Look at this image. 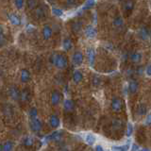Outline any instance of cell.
<instances>
[{"label":"cell","mask_w":151,"mask_h":151,"mask_svg":"<svg viewBox=\"0 0 151 151\" xmlns=\"http://www.w3.org/2000/svg\"><path fill=\"white\" fill-rule=\"evenodd\" d=\"M52 63H53L58 69H64L68 64V60L64 55L61 54H54L52 56Z\"/></svg>","instance_id":"6da1fadb"},{"label":"cell","mask_w":151,"mask_h":151,"mask_svg":"<svg viewBox=\"0 0 151 151\" xmlns=\"http://www.w3.org/2000/svg\"><path fill=\"white\" fill-rule=\"evenodd\" d=\"M29 125H30V129H32V131H34V132L40 131L42 129V122L38 119L37 117L36 118H31Z\"/></svg>","instance_id":"7a4b0ae2"},{"label":"cell","mask_w":151,"mask_h":151,"mask_svg":"<svg viewBox=\"0 0 151 151\" xmlns=\"http://www.w3.org/2000/svg\"><path fill=\"white\" fill-rule=\"evenodd\" d=\"M96 34H97L96 28L93 26H87L84 30V35L86 36L88 39H93V38L96 37Z\"/></svg>","instance_id":"3957f363"},{"label":"cell","mask_w":151,"mask_h":151,"mask_svg":"<svg viewBox=\"0 0 151 151\" xmlns=\"http://www.w3.org/2000/svg\"><path fill=\"white\" fill-rule=\"evenodd\" d=\"M111 107L113 111H115V112L120 111L122 110V100L118 97H114L111 100Z\"/></svg>","instance_id":"277c9868"},{"label":"cell","mask_w":151,"mask_h":151,"mask_svg":"<svg viewBox=\"0 0 151 151\" xmlns=\"http://www.w3.org/2000/svg\"><path fill=\"white\" fill-rule=\"evenodd\" d=\"M83 54L81 53V52H76V53L73 55L72 57V61H73V63L76 65V66H79V65H81L83 63Z\"/></svg>","instance_id":"5b68a950"},{"label":"cell","mask_w":151,"mask_h":151,"mask_svg":"<svg viewBox=\"0 0 151 151\" xmlns=\"http://www.w3.org/2000/svg\"><path fill=\"white\" fill-rule=\"evenodd\" d=\"M7 16H8L9 21L11 22L12 25H13V26H20L21 25V23H22L21 18L19 17L17 14H15V13H9Z\"/></svg>","instance_id":"8992f818"},{"label":"cell","mask_w":151,"mask_h":151,"mask_svg":"<svg viewBox=\"0 0 151 151\" xmlns=\"http://www.w3.org/2000/svg\"><path fill=\"white\" fill-rule=\"evenodd\" d=\"M9 96L13 99V100H18V99H20L21 92L19 91L17 87L12 86L9 90Z\"/></svg>","instance_id":"52a82bcc"},{"label":"cell","mask_w":151,"mask_h":151,"mask_svg":"<svg viewBox=\"0 0 151 151\" xmlns=\"http://www.w3.org/2000/svg\"><path fill=\"white\" fill-rule=\"evenodd\" d=\"M52 33H53V30H52L50 26L45 25L44 27H42V37H44L45 40H49L52 36Z\"/></svg>","instance_id":"ba28073f"},{"label":"cell","mask_w":151,"mask_h":151,"mask_svg":"<svg viewBox=\"0 0 151 151\" xmlns=\"http://www.w3.org/2000/svg\"><path fill=\"white\" fill-rule=\"evenodd\" d=\"M49 124L51 126L52 129H58L60 125V118L57 116L56 114H52L49 118Z\"/></svg>","instance_id":"9c48e42d"},{"label":"cell","mask_w":151,"mask_h":151,"mask_svg":"<svg viewBox=\"0 0 151 151\" xmlns=\"http://www.w3.org/2000/svg\"><path fill=\"white\" fill-rule=\"evenodd\" d=\"M138 36L140 37V39H142L143 41H146L150 36V33L148 31V29L145 27H141L139 31H138Z\"/></svg>","instance_id":"30bf717a"},{"label":"cell","mask_w":151,"mask_h":151,"mask_svg":"<svg viewBox=\"0 0 151 151\" xmlns=\"http://www.w3.org/2000/svg\"><path fill=\"white\" fill-rule=\"evenodd\" d=\"M60 93L58 92V91H54L53 93H51V104L53 106H57V105H59V103L60 102Z\"/></svg>","instance_id":"8fae6325"},{"label":"cell","mask_w":151,"mask_h":151,"mask_svg":"<svg viewBox=\"0 0 151 151\" xmlns=\"http://www.w3.org/2000/svg\"><path fill=\"white\" fill-rule=\"evenodd\" d=\"M30 73L29 71L27 69H22L21 70V75H20V78H21V81L24 82V83H27L30 80Z\"/></svg>","instance_id":"7c38bea8"},{"label":"cell","mask_w":151,"mask_h":151,"mask_svg":"<svg viewBox=\"0 0 151 151\" xmlns=\"http://www.w3.org/2000/svg\"><path fill=\"white\" fill-rule=\"evenodd\" d=\"M138 89H139L138 82H137L136 80H134V79L130 80L129 83V93H131V94L136 93L137 91H138Z\"/></svg>","instance_id":"4fadbf2b"},{"label":"cell","mask_w":151,"mask_h":151,"mask_svg":"<svg viewBox=\"0 0 151 151\" xmlns=\"http://www.w3.org/2000/svg\"><path fill=\"white\" fill-rule=\"evenodd\" d=\"M87 57H88V60L89 63L91 66L94 64V61H96V51L93 48H89L87 50Z\"/></svg>","instance_id":"5bb4252c"},{"label":"cell","mask_w":151,"mask_h":151,"mask_svg":"<svg viewBox=\"0 0 151 151\" xmlns=\"http://www.w3.org/2000/svg\"><path fill=\"white\" fill-rule=\"evenodd\" d=\"M142 58L143 56L140 53V52H132V53L129 55V60L134 63H138L142 60Z\"/></svg>","instance_id":"9a60e30c"},{"label":"cell","mask_w":151,"mask_h":151,"mask_svg":"<svg viewBox=\"0 0 151 151\" xmlns=\"http://www.w3.org/2000/svg\"><path fill=\"white\" fill-rule=\"evenodd\" d=\"M63 108L65 111H72L75 108V104L71 99H65L63 102Z\"/></svg>","instance_id":"2e32d148"},{"label":"cell","mask_w":151,"mask_h":151,"mask_svg":"<svg viewBox=\"0 0 151 151\" xmlns=\"http://www.w3.org/2000/svg\"><path fill=\"white\" fill-rule=\"evenodd\" d=\"M85 143H86L87 145H93L94 144H96V137L94 136L93 134H91V133H88L85 135Z\"/></svg>","instance_id":"e0dca14e"},{"label":"cell","mask_w":151,"mask_h":151,"mask_svg":"<svg viewBox=\"0 0 151 151\" xmlns=\"http://www.w3.org/2000/svg\"><path fill=\"white\" fill-rule=\"evenodd\" d=\"M83 79V75L82 73L80 72L79 70H77V71H75L74 74H73V80H74V82L75 83H79L81 80Z\"/></svg>","instance_id":"ac0fdd59"},{"label":"cell","mask_w":151,"mask_h":151,"mask_svg":"<svg viewBox=\"0 0 151 151\" xmlns=\"http://www.w3.org/2000/svg\"><path fill=\"white\" fill-rule=\"evenodd\" d=\"M63 49L65 51L71 50V49H72V47H73L72 41H71L69 38H65V39L63 40Z\"/></svg>","instance_id":"d6986e66"},{"label":"cell","mask_w":151,"mask_h":151,"mask_svg":"<svg viewBox=\"0 0 151 151\" xmlns=\"http://www.w3.org/2000/svg\"><path fill=\"white\" fill-rule=\"evenodd\" d=\"M61 133L60 131H54L51 135L48 136V139L53 142H60L61 140Z\"/></svg>","instance_id":"ffe728a7"},{"label":"cell","mask_w":151,"mask_h":151,"mask_svg":"<svg viewBox=\"0 0 151 151\" xmlns=\"http://www.w3.org/2000/svg\"><path fill=\"white\" fill-rule=\"evenodd\" d=\"M146 111H147V108H146L145 104H140V105L138 106V108H137V113L141 116L145 115Z\"/></svg>","instance_id":"44dd1931"},{"label":"cell","mask_w":151,"mask_h":151,"mask_svg":"<svg viewBox=\"0 0 151 151\" xmlns=\"http://www.w3.org/2000/svg\"><path fill=\"white\" fill-rule=\"evenodd\" d=\"M112 25H113V27H122L123 25H124V20H123L122 17L117 16V17H115L114 19H113Z\"/></svg>","instance_id":"7402d4cb"},{"label":"cell","mask_w":151,"mask_h":151,"mask_svg":"<svg viewBox=\"0 0 151 151\" xmlns=\"http://www.w3.org/2000/svg\"><path fill=\"white\" fill-rule=\"evenodd\" d=\"M23 144L26 146H32L33 145H34V139H33L31 136H27L24 138Z\"/></svg>","instance_id":"603a6c76"},{"label":"cell","mask_w":151,"mask_h":151,"mask_svg":"<svg viewBox=\"0 0 151 151\" xmlns=\"http://www.w3.org/2000/svg\"><path fill=\"white\" fill-rule=\"evenodd\" d=\"M45 15V9L42 7H39V8H37L35 9V16L36 18L38 19H40V18H42Z\"/></svg>","instance_id":"cb8c5ba5"},{"label":"cell","mask_w":151,"mask_h":151,"mask_svg":"<svg viewBox=\"0 0 151 151\" xmlns=\"http://www.w3.org/2000/svg\"><path fill=\"white\" fill-rule=\"evenodd\" d=\"M29 97H30V93H29V92L27 91V90H24V91L21 92L20 99L22 101L26 102V101L28 100V99H29Z\"/></svg>","instance_id":"d4e9b609"},{"label":"cell","mask_w":151,"mask_h":151,"mask_svg":"<svg viewBox=\"0 0 151 151\" xmlns=\"http://www.w3.org/2000/svg\"><path fill=\"white\" fill-rule=\"evenodd\" d=\"M124 8L126 11L129 12V11H132L134 8V2L132 1V0H127L125 2V5H124Z\"/></svg>","instance_id":"484cf974"},{"label":"cell","mask_w":151,"mask_h":151,"mask_svg":"<svg viewBox=\"0 0 151 151\" xmlns=\"http://www.w3.org/2000/svg\"><path fill=\"white\" fill-rule=\"evenodd\" d=\"M52 13H53V15L57 16V17H61V16H63V9H60L59 8H53L52 9Z\"/></svg>","instance_id":"4316f807"},{"label":"cell","mask_w":151,"mask_h":151,"mask_svg":"<svg viewBox=\"0 0 151 151\" xmlns=\"http://www.w3.org/2000/svg\"><path fill=\"white\" fill-rule=\"evenodd\" d=\"M13 143L12 141H8L6 142L4 145H3V150L4 151H9V150H12L13 149Z\"/></svg>","instance_id":"83f0119b"},{"label":"cell","mask_w":151,"mask_h":151,"mask_svg":"<svg viewBox=\"0 0 151 151\" xmlns=\"http://www.w3.org/2000/svg\"><path fill=\"white\" fill-rule=\"evenodd\" d=\"M94 4H96V0H86V2H85L83 6V9H92L94 6Z\"/></svg>","instance_id":"f1b7e54d"},{"label":"cell","mask_w":151,"mask_h":151,"mask_svg":"<svg viewBox=\"0 0 151 151\" xmlns=\"http://www.w3.org/2000/svg\"><path fill=\"white\" fill-rule=\"evenodd\" d=\"M81 27H82V24L81 22H75L73 25H72V29L74 32H78L81 30Z\"/></svg>","instance_id":"f546056e"},{"label":"cell","mask_w":151,"mask_h":151,"mask_svg":"<svg viewBox=\"0 0 151 151\" xmlns=\"http://www.w3.org/2000/svg\"><path fill=\"white\" fill-rule=\"evenodd\" d=\"M14 5L17 9H22L24 8V5H25V0H14Z\"/></svg>","instance_id":"4dcf8cb0"},{"label":"cell","mask_w":151,"mask_h":151,"mask_svg":"<svg viewBox=\"0 0 151 151\" xmlns=\"http://www.w3.org/2000/svg\"><path fill=\"white\" fill-rule=\"evenodd\" d=\"M132 132H133V126H132L131 123H129V124H127V132H126L127 137H130Z\"/></svg>","instance_id":"1f68e13d"},{"label":"cell","mask_w":151,"mask_h":151,"mask_svg":"<svg viewBox=\"0 0 151 151\" xmlns=\"http://www.w3.org/2000/svg\"><path fill=\"white\" fill-rule=\"evenodd\" d=\"M38 115V110L36 108H31L29 110V117L30 118H36Z\"/></svg>","instance_id":"d6a6232c"},{"label":"cell","mask_w":151,"mask_h":151,"mask_svg":"<svg viewBox=\"0 0 151 151\" xmlns=\"http://www.w3.org/2000/svg\"><path fill=\"white\" fill-rule=\"evenodd\" d=\"M37 5L36 0H27V7L28 9H34Z\"/></svg>","instance_id":"836d02e7"},{"label":"cell","mask_w":151,"mask_h":151,"mask_svg":"<svg viewBox=\"0 0 151 151\" xmlns=\"http://www.w3.org/2000/svg\"><path fill=\"white\" fill-rule=\"evenodd\" d=\"M145 124L146 126H150V125H151V112H150V113H148V114L146 115Z\"/></svg>","instance_id":"e575fe53"},{"label":"cell","mask_w":151,"mask_h":151,"mask_svg":"<svg viewBox=\"0 0 151 151\" xmlns=\"http://www.w3.org/2000/svg\"><path fill=\"white\" fill-rule=\"evenodd\" d=\"M93 84L96 85V86H97V85L100 84V78H99L97 76L93 77Z\"/></svg>","instance_id":"d590c367"},{"label":"cell","mask_w":151,"mask_h":151,"mask_svg":"<svg viewBox=\"0 0 151 151\" xmlns=\"http://www.w3.org/2000/svg\"><path fill=\"white\" fill-rule=\"evenodd\" d=\"M127 146H112L111 150H127Z\"/></svg>","instance_id":"8d00e7d4"},{"label":"cell","mask_w":151,"mask_h":151,"mask_svg":"<svg viewBox=\"0 0 151 151\" xmlns=\"http://www.w3.org/2000/svg\"><path fill=\"white\" fill-rule=\"evenodd\" d=\"M145 74L148 76V77H151V64L147 65L145 68Z\"/></svg>","instance_id":"74e56055"},{"label":"cell","mask_w":151,"mask_h":151,"mask_svg":"<svg viewBox=\"0 0 151 151\" xmlns=\"http://www.w3.org/2000/svg\"><path fill=\"white\" fill-rule=\"evenodd\" d=\"M5 42H6V40H5V37L2 33V34H0V46H2L5 44Z\"/></svg>","instance_id":"f35d334b"},{"label":"cell","mask_w":151,"mask_h":151,"mask_svg":"<svg viewBox=\"0 0 151 151\" xmlns=\"http://www.w3.org/2000/svg\"><path fill=\"white\" fill-rule=\"evenodd\" d=\"M94 149H96V150H97V151H99V150H104V148L102 147V146L101 145H96V147H94Z\"/></svg>","instance_id":"ab89813d"},{"label":"cell","mask_w":151,"mask_h":151,"mask_svg":"<svg viewBox=\"0 0 151 151\" xmlns=\"http://www.w3.org/2000/svg\"><path fill=\"white\" fill-rule=\"evenodd\" d=\"M66 1H67L68 5H73V4L76 3V0H66Z\"/></svg>","instance_id":"60d3db41"},{"label":"cell","mask_w":151,"mask_h":151,"mask_svg":"<svg viewBox=\"0 0 151 151\" xmlns=\"http://www.w3.org/2000/svg\"><path fill=\"white\" fill-rule=\"evenodd\" d=\"M138 149H139L138 146H136L135 145H132V148H131V150H138Z\"/></svg>","instance_id":"b9f144b4"},{"label":"cell","mask_w":151,"mask_h":151,"mask_svg":"<svg viewBox=\"0 0 151 151\" xmlns=\"http://www.w3.org/2000/svg\"><path fill=\"white\" fill-rule=\"evenodd\" d=\"M0 150H3V145H0Z\"/></svg>","instance_id":"7bdbcfd3"},{"label":"cell","mask_w":151,"mask_h":151,"mask_svg":"<svg viewBox=\"0 0 151 151\" xmlns=\"http://www.w3.org/2000/svg\"><path fill=\"white\" fill-rule=\"evenodd\" d=\"M0 34H2V27H0Z\"/></svg>","instance_id":"ee69618b"},{"label":"cell","mask_w":151,"mask_h":151,"mask_svg":"<svg viewBox=\"0 0 151 151\" xmlns=\"http://www.w3.org/2000/svg\"><path fill=\"white\" fill-rule=\"evenodd\" d=\"M150 36H151V32H150Z\"/></svg>","instance_id":"f6af8a7d"}]
</instances>
